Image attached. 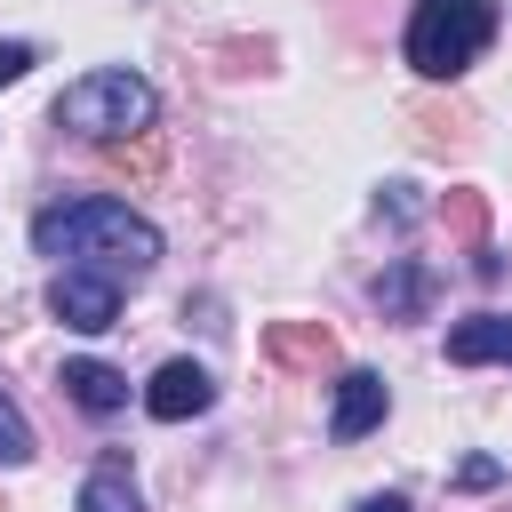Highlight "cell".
Returning <instances> with one entry per match:
<instances>
[{"instance_id": "obj_1", "label": "cell", "mask_w": 512, "mask_h": 512, "mask_svg": "<svg viewBox=\"0 0 512 512\" xmlns=\"http://www.w3.org/2000/svg\"><path fill=\"white\" fill-rule=\"evenodd\" d=\"M32 248L40 256H80L88 272H112V280H144L160 264V232L128 200H104V192H88L72 208H48L32 224Z\"/></svg>"}, {"instance_id": "obj_2", "label": "cell", "mask_w": 512, "mask_h": 512, "mask_svg": "<svg viewBox=\"0 0 512 512\" xmlns=\"http://www.w3.org/2000/svg\"><path fill=\"white\" fill-rule=\"evenodd\" d=\"M152 112H160V96H152V80H144V72H128V64L80 72V80L56 96V128L96 136V144H120V136L152 128Z\"/></svg>"}, {"instance_id": "obj_3", "label": "cell", "mask_w": 512, "mask_h": 512, "mask_svg": "<svg viewBox=\"0 0 512 512\" xmlns=\"http://www.w3.org/2000/svg\"><path fill=\"white\" fill-rule=\"evenodd\" d=\"M488 40H496V0H416L400 48L424 80H456V72L480 64Z\"/></svg>"}, {"instance_id": "obj_4", "label": "cell", "mask_w": 512, "mask_h": 512, "mask_svg": "<svg viewBox=\"0 0 512 512\" xmlns=\"http://www.w3.org/2000/svg\"><path fill=\"white\" fill-rule=\"evenodd\" d=\"M48 312H56L64 328L96 336V328L120 320V280H112V272H88V264H64V272L48 280Z\"/></svg>"}, {"instance_id": "obj_5", "label": "cell", "mask_w": 512, "mask_h": 512, "mask_svg": "<svg viewBox=\"0 0 512 512\" xmlns=\"http://www.w3.org/2000/svg\"><path fill=\"white\" fill-rule=\"evenodd\" d=\"M208 400H216V384H208L200 360H160L152 384H144V408H152L160 424H184V416H200Z\"/></svg>"}, {"instance_id": "obj_6", "label": "cell", "mask_w": 512, "mask_h": 512, "mask_svg": "<svg viewBox=\"0 0 512 512\" xmlns=\"http://www.w3.org/2000/svg\"><path fill=\"white\" fill-rule=\"evenodd\" d=\"M384 408H392V384H384L376 368H352V376L336 384V416H328V432H336V440H360V432L384 424Z\"/></svg>"}, {"instance_id": "obj_7", "label": "cell", "mask_w": 512, "mask_h": 512, "mask_svg": "<svg viewBox=\"0 0 512 512\" xmlns=\"http://www.w3.org/2000/svg\"><path fill=\"white\" fill-rule=\"evenodd\" d=\"M448 360L456 368H512V320L504 312H472V320H456L448 328Z\"/></svg>"}, {"instance_id": "obj_8", "label": "cell", "mask_w": 512, "mask_h": 512, "mask_svg": "<svg viewBox=\"0 0 512 512\" xmlns=\"http://www.w3.org/2000/svg\"><path fill=\"white\" fill-rule=\"evenodd\" d=\"M264 360L272 368H328L336 360V336L320 320H272L264 328Z\"/></svg>"}, {"instance_id": "obj_9", "label": "cell", "mask_w": 512, "mask_h": 512, "mask_svg": "<svg viewBox=\"0 0 512 512\" xmlns=\"http://www.w3.org/2000/svg\"><path fill=\"white\" fill-rule=\"evenodd\" d=\"M64 392H72L88 416H120V408H128V376L104 368V360H64Z\"/></svg>"}, {"instance_id": "obj_10", "label": "cell", "mask_w": 512, "mask_h": 512, "mask_svg": "<svg viewBox=\"0 0 512 512\" xmlns=\"http://www.w3.org/2000/svg\"><path fill=\"white\" fill-rule=\"evenodd\" d=\"M376 304H384V320H424V304H432V272L400 256V264L376 280Z\"/></svg>"}, {"instance_id": "obj_11", "label": "cell", "mask_w": 512, "mask_h": 512, "mask_svg": "<svg viewBox=\"0 0 512 512\" xmlns=\"http://www.w3.org/2000/svg\"><path fill=\"white\" fill-rule=\"evenodd\" d=\"M72 512H144V504H136V480H128L120 464H96V472L80 480V504H72Z\"/></svg>"}, {"instance_id": "obj_12", "label": "cell", "mask_w": 512, "mask_h": 512, "mask_svg": "<svg viewBox=\"0 0 512 512\" xmlns=\"http://www.w3.org/2000/svg\"><path fill=\"white\" fill-rule=\"evenodd\" d=\"M440 216H448V232H456L472 256L488 248V200H480V192H448V208H440Z\"/></svg>"}, {"instance_id": "obj_13", "label": "cell", "mask_w": 512, "mask_h": 512, "mask_svg": "<svg viewBox=\"0 0 512 512\" xmlns=\"http://www.w3.org/2000/svg\"><path fill=\"white\" fill-rule=\"evenodd\" d=\"M16 464H32V424H24L16 400L0 392V472H16Z\"/></svg>"}, {"instance_id": "obj_14", "label": "cell", "mask_w": 512, "mask_h": 512, "mask_svg": "<svg viewBox=\"0 0 512 512\" xmlns=\"http://www.w3.org/2000/svg\"><path fill=\"white\" fill-rule=\"evenodd\" d=\"M456 480H464V488H496V480H504V464H496V456H464V472H456Z\"/></svg>"}, {"instance_id": "obj_15", "label": "cell", "mask_w": 512, "mask_h": 512, "mask_svg": "<svg viewBox=\"0 0 512 512\" xmlns=\"http://www.w3.org/2000/svg\"><path fill=\"white\" fill-rule=\"evenodd\" d=\"M24 72H32V48H24V40H0V88L24 80Z\"/></svg>"}, {"instance_id": "obj_16", "label": "cell", "mask_w": 512, "mask_h": 512, "mask_svg": "<svg viewBox=\"0 0 512 512\" xmlns=\"http://www.w3.org/2000/svg\"><path fill=\"white\" fill-rule=\"evenodd\" d=\"M352 512H408V496H368V504H352Z\"/></svg>"}]
</instances>
